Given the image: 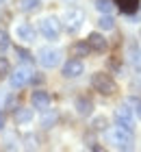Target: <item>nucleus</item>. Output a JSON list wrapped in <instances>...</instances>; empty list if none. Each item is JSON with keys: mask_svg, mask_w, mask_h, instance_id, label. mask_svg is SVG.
<instances>
[{"mask_svg": "<svg viewBox=\"0 0 141 152\" xmlns=\"http://www.w3.org/2000/svg\"><path fill=\"white\" fill-rule=\"evenodd\" d=\"M91 87H94L98 94H102V96H113L117 91L115 80H113L111 74H107V72H96L91 76Z\"/></svg>", "mask_w": 141, "mask_h": 152, "instance_id": "obj_1", "label": "nucleus"}, {"mask_svg": "<svg viewBox=\"0 0 141 152\" xmlns=\"http://www.w3.org/2000/svg\"><path fill=\"white\" fill-rule=\"evenodd\" d=\"M109 137H111V141H113L115 148H122V150L132 148V130L130 128H124V126H117L115 124V128L109 133Z\"/></svg>", "mask_w": 141, "mask_h": 152, "instance_id": "obj_2", "label": "nucleus"}, {"mask_svg": "<svg viewBox=\"0 0 141 152\" xmlns=\"http://www.w3.org/2000/svg\"><path fill=\"white\" fill-rule=\"evenodd\" d=\"M39 33H41L46 39L54 41L56 37L61 35V22H59L56 18H52V15L41 18V20H39Z\"/></svg>", "mask_w": 141, "mask_h": 152, "instance_id": "obj_3", "label": "nucleus"}, {"mask_svg": "<svg viewBox=\"0 0 141 152\" xmlns=\"http://www.w3.org/2000/svg\"><path fill=\"white\" fill-rule=\"evenodd\" d=\"M37 61L41 67H46V70H52L61 63V52L56 50V48H41L37 52Z\"/></svg>", "mask_w": 141, "mask_h": 152, "instance_id": "obj_4", "label": "nucleus"}, {"mask_svg": "<svg viewBox=\"0 0 141 152\" xmlns=\"http://www.w3.org/2000/svg\"><path fill=\"white\" fill-rule=\"evenodd\" d=\"M83 20H85V15H83L78 9H69V11L63 13V20H61V22H63V26H65V31L76 33V31H80Z\"/></svg>", "mask_w": 141, "mask_h": 152, "instance_id": "obj_5", "label": "nucleus"}, {"mask_svg": "<svg viewBox=\"0 0 141 152\" xmlns=\"http://www.w3.org/2000/svg\"><path fill=\"white\" fill-rule=\"evenodd\" d=\"M31 76H33V72L28 70V67H18V70H13L9 74V83H11L13 89H20V87H24V85L31 83Z\"/></svg>", "mask_w": 141, "mask_h": 152, "instance_id": "obj_6", "label": "nucleus"}, {"mask_svg": "<svg viewBox=\"0 0 141 152\" xmlns=\"http://www.w3.org/2000/svg\"><path fill=\"white\" fill-rule=\"evenodd\" d=\"M115 124L117 126H124V128H135V115H132V109L128 107H119L115 109Z\"/></svg>", "mask_w": 141, "mask_h": 152, "instance_id": "obj_7", "label": "nucleus"}, {"mask_svg": "<svg viewBox=\"0 0 141 152\" xmlns=\"http://www.w3.org/2000/svg\"><path fill=\"white\" fill-rule=\"evenodd\" d=\"M31 104H33V109L48 111V109H50V96H48V91H44V89H37V91H33V96H31Z\"/></svg>", "mask_w": 141, "mask_h": 152, "instance_id": "obj_8", "label": "nucleus"}, {"mask_svg": "<svg viewBox=\"0 0 141 152\" xmlns=\"http://www.w3.org/2000/svg\"><path fill=\"white\" fill-rule=\"evenodd\" d=\"M85 72V65L80 59H69L65 61V65H63V76L65 78H76V76H80Z\"/></svg>", "mask_w": 141, "mask_h": 152, "instance_id": "obj_9", "label": "nucleus"}, {"mask_svg": "<svg viewBox=\"0 0 141 152\" xmlns=\"http://www.w3.org/2000/svg\"><path fill=\"white\" fill-rule=\"evenodd\" d=\"M15 37L20 41H24V44H31V41H35V28H33L31 24L22 22V24L15 26Z\"/></svg>", "mask_w": 141, "mask_h": 152, "instance_id": "obj_10", "label": "nucleus"}, {"mask_svg": "<svg viewBox=\"0 0 141 152\" xmlns=\"http://www.w3.org/2000/svg\"><path fill=\"white\" fill-rule=\"evenodd\" d=\"M87 44L91 48V52H104L107 50V39H104L100 33H91L87 37Z\"/></svg>", "mask_w": 141, "mask_h": 152, "instance_id": "obj_11", "label": "nucleus"}, {"mask_svg": "<svg viewBox=\"0 0 141 152\" xmlns=\"http://www.w3.org/2000/svg\"><path fill=\"white\" fill-rule=\"evenodd\" d=\"M113 2L117 4V9L122 11V13H126V15H132V13L139 9V2H141V0H113Z\"/></svg>", "mask_w": 141, "mask_h": 152, "instance_id": "obj_12", "label": "nucleus"}, {"mask_svg": "<svg viewBox=\"0 0 141 152\" xmlns=\"http://www.w3.org/2000/svg\"><path fill=\"white\" fill-rule=\"evenodd\" d=\"M74 107H76V111H78V115L87 117V115H91V109H94V102H91L89 98H85V96H80V98H76Z\"/></svg>", "mask_w": 141, "mask_h": 152, "instance_id": "obj_13", "label": "nucleus"}, {"mask_svg": "<svg viewBox=\"0 0 141 152\" xmlns=\"http://www.w3.org/2000/svg\"><path fill=\"white\" fill-rule=\"evenodd\" d=\"M13 120H15V124H28V122H33V109L18 107L15 113H13Z\"/></svg>", "mask_w": 141, "mask_h": 152, "instance_id": "obj_14", "label": "nucleus"}, {"mask_svg": "<svg viewBox=\"0 0 141 152\" xmlns=\"http://www.w3.org/2000/svg\"><path fill=\"white\" fill-rule=\"evenodd\" d=\"M69 52H72V57H87L91 52V48L87 44V39H85V41H76V44L69 48Z\"/></svg>", "mask_w": 141, "mask_h": 152, "instance_id": "obj_15", "label": "nucleus"}, {"mask_svg": "<svg viewBox=\"0 0 141 152\" xmlns=\"http://www.w3.org/2000/svg\"><path fill=\"white\" fill-rule=\"evenodd\" d=\"M98 26H100L102 31H113L115 28V20H113L109 13H102V18L98 20Z\"/></svg>", "mask_w": 141, "mask_h": 152, "instance_id": "obj_16", "label": "nucleus"}, {"mask_svg": "<svg viewBox=\"0 0 141 152\" xmlns=\"http://www.w3.org/2000/svg\"><path fill=\"white\" fill-rule=\"evenodd\" d=\"M113 7H115L113 0H96V9L100 11V13H111Z\"/></svg>", "mask_w": 141, "mask_h": 152, "instance_id": "obj_17", "label": "nucleus"}, {"mask_svg": "<svg viewBox=\"0 0 141 152\" xmlns=\"http://www.w3.org/2000/svg\"><path fill=\"white\" fill-rule=\"evenodd\" d=\"M11 74V63L7 57H0V78H4V76Z\"/></svg>", "mask_w": 141, "mask_h": 152, "instance_id": "obj_18", "label": "nucleus"}, {"mask_svg": "<svg viewBox=\"0 0 141 152\" xmlns=\"http://www.w3.org/2000/svg\"><path fill=\"white\" fill-rule=\"evenodd\" d=\"M39 4V0H20V9L22 11H33Z\"/></svg>", "mask_w": 141, "mask_h": 152, "instance_id": "obj_19", "label": "nucleus"}, {"mask_svg": "<svg viewBox=\"0 0 141 152\" xmlns=\"http://www.w3.org/2000/svg\"><path fill=\"white\" fill-rule=\"evenodd\" d=\"M15 52H18V57H20V61H33V57H31V52L28 50H24V48H15Z\"/></svg>", "mask_w": 141, "mask_h": 152, "instance_id": "obj_20", "label": "nucleus"}, {"mask_svg": "<svg viewBox=\"0 0 141 152\" xmlns=\"http://www.w3.org/2000/svg\"><path fill=\"white\" fill-rule=\"evenodd\" d=\"M94 128L96 130H104V128H107V117H96V120H94Z\"/></svg>", "mask_w": 141, "mask_h": 152, "instance_id": "obj_21", "label": "nucleus"}, {"mask_svg": "<svg viewBox=\"0 0 141 152\" xmlns=\"http://www.w3.org/2000/svg\"><path fill=\"white\" fill-rule=\"evenodd\" d=\"M7 48H9V35L0 31V50H7Z\"/></svg>", "mask_w": 141, "mask_h": 152, "instance_id": "obj_22", "label": "nucleus"}, {"mask_svg": "<svg viewBox=\"0 0 141 152\" xmlns=\"http://www.w3.org/2000/svg\"><path fill=\"white\" fill-rule=\"evenodd\" d=\"M128 102H130L132 107H135V113H137V117H141V100H139V98H130Z\"/></svg>", "mask_w": 141, "mask_h": 152, "instance_id": "obj_23", "label": "nucleus"}, {"mask_svg": "<svg viewBox=\"0 0 141 152\" xmlns=\"http://www.w3.org/2000/svg\"><path fill=\"white\" fill-rule=\"evenodd\" d=\"M54 120H56V117H54V115H50V117H44V128H50Z\"/></svg>", "mask_w": 141, "mask_h": 152, "instance_id": "obj_24", "label": "nucleus"}, {"mask_svg": "<svg viewBox=\"0 0 141 152\" xmlns=\"http://www.w3.org/2000/svg\"><path fill=\"white\" fill-rule=\"evenodd\" d=\"M4 124H7V115H4L2 111H0V130L4 128Z\"/></svg>", "mask_w": 141, "mask_h": 152, "instance_id": "obj_25", "label": "nucleus"}, {"mask_svg": "<svg viewBox=\"0 0 141 152\" xmlns=\"http://www.w3.org/2000/svg\"><path fill=\"white\" fill-rule=\"evenodd\" d=\"M0 2H4V0H0Z\"/></svg>", "mask_w": 141, "mask_h": 152, "instance_id": "obj_26", "label": "nucleus"}, {"mask_svg": "<svg viewBox=\"0 0 141 152\" xmlns=\"http://www.w3.org/2000/svg\"><path fill=\"white\" fill-rule=\"evenodd\" d=\"M139 63H141V61H139Z\"/></svg>", "mask_w": 141, "mask_h": 152, "instance_id": "obj_27", "label": "nucleus"}]
</instances>
